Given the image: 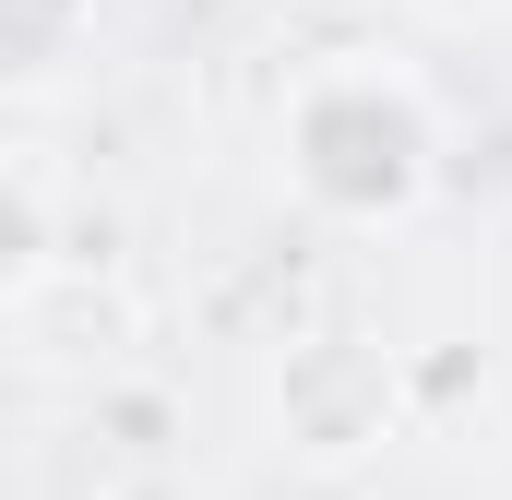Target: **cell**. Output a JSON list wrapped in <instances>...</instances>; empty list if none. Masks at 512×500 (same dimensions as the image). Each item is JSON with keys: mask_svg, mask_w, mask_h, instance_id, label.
Instances as JSON below:
<instances>
[{"mask_svg": "<svg viewBox=\"0 0 512 500\" xmlns=\"http://www.w3.org/2000/svg\"><path fill=\"white\" fill-rule=\"evenodd\" d=\"M274 155H286L298 203H322V215H346V227H393V215H417V191H429V167H441V131H429L417 84H405L393 60H322V72L286 96Z\"/></svg>", "mask_w": 512, "mask_h": 500, "instance_id": "cell-1", "label": "cell"}, {"mask_svg": "<svg viewBox=\"0 0 512 500\" xmlns=\"http://www.w3.org/2000/svg\"><path fill=\"white\" fill-rule=\"evenodd\" d=\"M36 274H48V203L0 167V298H24Z\"/></svg>", "mask_w": 512, "mask_h": 500, "instance_id": "cell-2", "label": "cell"}]
</instances>
